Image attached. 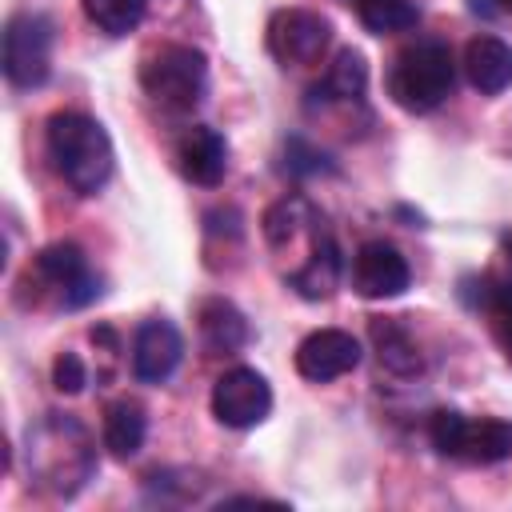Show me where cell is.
I'll return each mask as SVG.
<instances>
[{"mask_svg": "<svg viewBox=\"0 0 512 512\" xmlns=\"http://www.w3.org/2000/svg\"><path fill=\"white\" fill-rule=\"evenodd\" d=\"M304 300H328L340 284V252H336V240L316 224L312 228V256L300 272H292L288 280Z\"/></svg>", "mask_w": 512, "mask_h": 512, "instance_id": "9a60e30c", "label": "cell"}, {"mask_svg": "<svg viewBox=\"0 0 512 512\" xmlns=\"http://www.w3.org/2000/svg\"><path fill=\"white\" fill-rule=\"evenodd\" d=\"M0 64L16 88H40L52 72V20L40 12H16L4 24Z\"/></svg>", "mask_w": 512, "mask_h": 512, "instance_id": "5b68a950", "label": "cell"}, {"mask_svg": "<svg viewBox=\"0 0 512 512\" xmlns=\"http://www.w3.org/2000/svg\"><path fill=\"white\" fill-rule=\"evenodd\" d=\"M208 404L224 428H256L272 412V388L256 368L236 364L212 384Z\"/></svg>", "mask_w": 512, "mask_h": 512, "instance_id": "52a82bcc", "label": "cell"}, {"mask_svg": "<svg viewBox=\"0 0 512 512\" xmlns=\"http://www.w3.org/2000/svg\"><path fill=\"white\" fill-rule=\"evenodd\" d=\"M144 436H148V416L136 400H116L104 408V448L116 460L136 456L144 448Z\"/></svg>", "mask_w": 512, "mask_h": 512, "instance_id": "e0dca14e", "label": "cell"}, {"mask_svg": "<svg viewBox=\"0 0 512 512\" xmlns=\"http://www.w3.org/2000/svg\"><path fill=\"white\" fill-rule=\"evenodd\" d=\"M36 276L60 292V304L64 308H84V304H92L100 296V276L88 268L84 252L72 240H60V244L40 248Z\"/></svg>", "mask_w": 512, "mask_h": 512, "instance_id": "ba28073f", "label": "cell"}, {"mask_svg": "<svg viewBox=\"0 0 512 512\" xmlns=\"http://www.w3.org/2000/svg\"><path fill=\"white\" fill-rule=\"evenodd\" d=\"M332 100H360L364 88H368V64L356 48H340L324 72V84H320Z\"/></svg>", "mask_w": 512, "mask_h": 512, "instance_id": "ffe728a7", "label": "cell"}, {"mask_svg": "<svg viewBox=\"0 0 512 512\" xmlns=\"http://www.w3.org/2000/svg\"><path fill=\"white\" fill-rule=\"evenodd\" d=\"M480 308L492 316V332L512 364V284H496V280H480Z\"/></svg>", "mask_w": 512, "mask_h": 512, "instance_id": "603a6c76", "label": "cell"}, {"mask_svg": "<svg viewBox=\"0 0 512 512\" xmlns=\"http://www.w3.org/2000/svg\"><path fill=\"white\" fill-rule=\"evenodd\" d=\"M360 340L352 332L340 328H316L296 344V372L312 384H328L340 380L344 372H352L360 364Z\"/></svg>", "mask_w": 512, "mask_h": 512, "instance_id": "30bf717a", "label": "cell"}, {"mask_svg": "<svg viewBox=\"0 0 512 512\" xmlns=\"http://www.w3.org/2000/svg\"><path fill=\"white\" fill-rule=\"evenodd\" d=\"M140 88L168 112H192L208 88V56L192 44H160L140 64Z\"/></svg>", "mask_w": 512, "mask_h": 512, "instance_id": "277c9868", "label": "cell"}, {"mask_svg": "<svg viewBox=\"0 0 512 512\" xmlns=\"http://www.w3.org/2000/svg\"><path fill=\"white\" fill-rule=\"evenodd\" d=\"M504 252H508V264H512V236H504Z\"/></svg>", "mask_w": 512, "mask_h": 512, "instance_id": "83f0119b", "label": "cell"}, {"mask_svg": "<svg viewBox=\"0 0 512 512\" xmlns=\"http://www.w3.org/2000/svg\"><path fill=\"white\" fill-rule=\"evenodd\" d=\"M408 284H412V268L400 256V248H392L384 240L360 244L356 260H352V288L364 300H396L408 292Z\"/></svg>", "mask_w": 512, "mask_h": 512, "instance_id": "9c48e42d", "label": "cell"}, {"mask_svg": "<svg viewBox=\"0 0 512 512\" xmlns=\"http://www.w3.org/2000/svg\"><path fill=\"white\" fill-rule=\"evenodd\" d=\"M508 456H512V424L508 420H500V416L468 420L460 460H468V464H500Z\"/></svg>", "mask_w": 512, "mask_h": 512, "instance_id": "ac0fdd59", "label": "cell"}, {"mask_svg": "<svg viewBox=\"0 0 512 512\" xmlns=\"http://www.w3.org/2000/svg\"><path fill=\"white\" fill-rule=\"evenodd\" d=\"M44 140H48V156H52L56 172L64 176V184L76 196H96L108 184L116 152H112V140L100 120L72 112V108L52 112Z\"/></svg>", "mask_w": 512, "mask_h": 512, "instance_id": "6da1fadb", "label": "cell"}, {"mask_svg": "<svg viewBox=\"0 0 512 512\" xmlns=\"http://www.w3.org/2000/svg\"><path fill=\"white\" fill-rule=\"evenodd\" d=\"M316 216H312V208H308V200H300V196H284V200H276L268 212H264V240L272 244V248H284V244H292L296 236H300V228L304 224H312Z\"/></svg>", "mask_w": 512, "mask_h": 512, "instance_id": "44dd1931", "label": "cell"}, {"mask_svg": "<svg viewBox=\"0 0 512 512\" xmlns=\"http://www.w3.org/2000/svg\"><path fill=\"white\" fill-rule=\"evenodd\" d=\"M496 8H500V12H508V16H512V0H496Z\"/></svg>", "mask_w": 512, "mask_h": 512, "instance_id": "4316f807", "label": "cell"}, {"mask_svg": "<svg viewBox=\"0 0 512 512\" xmlns=\"http://www.w3.org/2000/svg\"><path fill=\"white\" fill-rule=\"evenodd\" d=\"M144 12H148V0H84V16L100 32H108V36L136 32L140 20H144Z\"/></svg>", "mask_w": 512, "mask_h": 512, "instance_id": "7402d4cb", "label": "cell"}, {"mask_svg": "<svg viewBox=\"0 0 512 512\" xmlns=\"http://www.w3.org/2000/svg\"><path fill=\"white\" fill-rule=\"evenodd\" d=\"M184 360V336L168 320H144L132 340V372L140 384H164Z\"/></svg>", "mask_w": 512, "mask_h": 512, "instance_id": "8fae6325", "label": "cell"}, {"mask_svg": "<svg viewBox=\"0 0 512 512\" xmlns=\"http://www.w3.org/2000/svg\"><path fill=\"white\" fill-rule=\"evenodd\" d=\"M28 468L44 488L72 496L92 476V444L88 432L72 416H48L28 432Z\"/></svg>", "mask_w": 512, "mask_h": 512, "instance_id": "7a4b0ae2", "label": "cell"}, {"mask_svg": "<svg viewBox=\"0 0 512 512\" xmlns=\"http://www.w3.org/2000/svg\"><path fill=\"white\" fill-rule=\"evenodd\" d=\"M176 164H180L184 180H192L200 188H216L228 172V144L216 128L196 124L176 140Z\"/></svg>", "mask_w": 512, "mask_h": 512, "instance_id": "7c38bea8", "label": "cell"}, {"mask_svg": "<svg viewBox=\"0 0 512 512\" xmlns=\"http://www.w3.org/2000/svg\"><path fill=\"white\" fill-rule=\"evenodd\" d=\"M452 84H456V64H452L448 44H440V40L408 44L392 60V72H388L392 104L412 112V116H424V112L440 108L452 96Z\"/></svg>", "mask_w": 512, "mask_h": 512, "instance_id": "3957f363", "label": "cell"}, {"mask_svg": "<svg viewBox=\"0 0 512 512\" xmlns=\"http://www.w3.org/2000/svg\"><path fill=\"white\" fill-rule=\"evenodd\" d=\"M284 168H288L292 176H316V172H328L332 164H328L324 152H316V148H308L300 136H292V140H284Z\"/></svg>", "mask_w": 512, "mask_h": 512, "instance_id": "d4e9b609", "label": "cell"}, {"mask_svg": "<svg viewBox=\"0 0 512 512\" xmlns=\"http://www.w3.org/2000/svg\"><path fill=\"white\" fill-rule=\"evenodd\" d=\"M464 72L484 96L504 92L512 84V44L500 36H472L464 48Z\"/></svg>", "mask_w": 512, "mask_h": 512, "instance_id": "4fadbf2b", "label": "cell"}, {"mask_svg": "<svg viewBox=\"0 0 512 512\" xmlns=\"http://www.w3.org/2000/svg\"><path fill=\"white\" fill-rule=\"evenodd\" d=\"M196 320H200V340H204V348L212 356H228V352H240L248 344V320L224 296L204 300L200 312H196Z\"/></svg>", "mask_w": 512, "mask_h": 512, "instance_id": "5bb4252c", "label": "cell"}, {"mask_svg": "<svg viewBox=\"0 0 512 512\" xmlns=\"http://www.w3.org/2000/svg\"><path fill=\"white\" fill-rule=\"evenodd\" d=\"M52 384H56V392H64V396L84 392V384H88L84 360H80L76 352H60V356L52 360Z\"/></svg>", "mask_w": 512, "mask_h": 512, "instance_id": "484cf974", "label": "cell"}, {"mask_svg": "<svg viewBox=\"0 0 512 512\" xmlns=\"http://www.w3.org/2000/svg\"><path fill=\"white\" fill-rule=\"evenodd\" d=\"M368 336H372V348H376V360L380 368L396 372V376H416L420 372V348L412 340V332L400 324V320H372L368 324Z\"/></svg>", "mask_w": 512, "mask_h": 512, "instance_id": "2e32d148", "label": "cell"}, {"mask_svg": "<svg viewBox=\"0 0 512 512\" xmlns=\"http://www.w3.org/2000/svg\"><path fill=\"white\" fill-rule=\"evenodd\" d=\"M464 432H468V420L456 408H436L432 420H428V440H432V448L440 456H460Z\"/></svg>", "mask_w": 512, "mask_h": 512, "instance_id": "cb8c5ba5", "label": "cell"}, {"mask_svg": "<svg viewBox=\"0 0 512 512\" xmlns=\"http://www.w3.org/2000/svg\"><path fill=\"white\" fill-rule=\"evenodd\" d=\"M332 44V24L312 8H280L268 20V52L284 68L320 64Z\"/></svg>", "mask_w": 512, "mask_h": 512, "instance_id": "8992f818", "label": "cell"}, {"mask_svg": "<svg viewBox=\"0 0 512 512\" xmlns=\"http://www.w3.org/2000/svg\"><path fill=\"white\" fill-rule=\"evenodd\" d=\"M356 16L372 36H388V32H408L420 20L416 0H356Z\"/></svg>", "mask_w": 512, "mask_h": 512, "instance_id": "d6986e66", "label": "cell"}]
</instances>
